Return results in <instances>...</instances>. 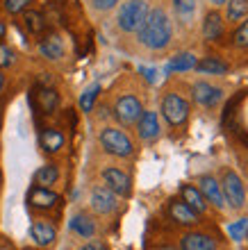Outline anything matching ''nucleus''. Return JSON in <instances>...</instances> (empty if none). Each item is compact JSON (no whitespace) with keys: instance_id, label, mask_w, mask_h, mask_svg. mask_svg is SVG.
<instances>
[{"instance_id":"1","label":"nucleus","mask_w":248,"mask_h":250,"mask_svg":"<svg viewBox=\"0 0 248 250\" xmlns=\"http://www.w3.org/2000/svg\"><path fill=\"white\" fill-rule=\"evenodd\" d=\"M139 39L141 43L153 50H159V48H166L171 41V23L166 19V14L162 9H155V12H148L146 21L139 27Z\"/></svg>"},{"instance_id":"2","label":"nucleus","mask_w":248,"mask_h":250,"mask_svg":"<svg viewBox=\"0 0 248 250\" xmlns=\"http://www.w3.org/2000/svg\"><path fill=\"white\" fill-rule=\"evenodd\" d=\"M148 16V5L144 0H128L118 12V27L125 32H137Z\"/></svg>"},{"instance_id":"3","label":"nucleus","mask_w":248,"mask_h":250,"mask_svg":"<svg viewBox=\"0 0 248 250\" xmlns=\"http://www.w3.org/2000/svg\"><path fill=\"white\" fill-rule=\"evenodd\" d=\"M100 144L105 150L116 155V157H130L132 155V141L116 127H105L100 132Z\"/></svg>"},{"instance_id":"4","label":"nucleus","mask_w":248,"mask_h":250,"mask_svg":"<svg viewBox=\"0 0 248 250\" xmlns=\"http://www.w3.org/2000/svg\"><path fill=\"white\" fill-rule=\"evenodd\" d=\"M221 191H223V198L230 203L232 209H242L244 203H246V191H244L242 178L235 171H223Z\"/></svg>"},{"instance_id":"5","label":"nucleus","mask_w":248,"mask_h":250,"mask_svg":"<svg viewBox=\"0 0 248 250\" xmlns=\"http://www.w3.org/2000/svg\"><path fill=\"white\" fill-rule=\"evenodd\" d=\"M162 114L171 125H180L189 116V105H187V100H182L178 93H169V96L162 100Z\"/></svg>"},{"instance_id":"6","label":"nucleus","mask_w":248,"mask_h":250,"mask_svg":"<svg viewBox=\"0 0 248 250\" xmlns=\"http://www.w3.org/2000/svg\"><path fill=\"white\" fill-rule=\"evenodd\" d=\"M114 112H116V119L123 125H132L139 121V116L144 114V109H141V103H139L135 96H123V98H118Z\"/></svg>"},{"instance_id":"7","label":"nucleus","mask_w":248,"mask_h":250,"mask_svg":"<svg viewBox=\"0 0 248 250\" xmlns=\"http://www.w3.org/2000/svg\"><path fill=\"white\" fill-rule=\"evenodd\" d=\"M27 203L32 205V207H37V209H50V207H55V205L59 203V196L52 193L48 187L37 185L30 189V193H27Z\"/></svg>"},{"instance_id":"8","label":"nucleus","mask_w":248,"mask_h":250,"mask_svg":"<svg viewBox=\"0 0 248 250\" xmlns=\"http://www.w3.org/2000/svg\"><path fill=\"white\" fill-rule=\"evenodd\" d=\"M91 207L100 214H110L116 209V193L107 187H96L91 193Z\"/></svg>"},{"instance_id":"9","label":"nucleus","mask_w":248,"mask_h":250,"mask_svg":"<svg viewBox=\"0 0 248 250\" xmlns=\"http://www.w3.org/2000/svg\"><path fill=\"white\" fill-rule=\"evenodd\" d=\"M103 180H105V185H107V189H112L118 196H128L130 193V178L123 171H118V168H105Z\"/></svg>"},{"instance_id":"10","label":"nucleus","mask_w":248,"mask_h":250,"mask_svg":"<svg viewBox=\"0 0 248 250\" xmlns=\"http://www.w3.org/2000/svg\"><path fill=\"white\" fill-rule=\"evenodd\" d=\"M169 216L180 225H196L198 223V214L191 209L184 200H171L169 203Z\"/></svg>"},{"instance_id":"11","label":"nucleus","mask_w":248,"mask_h":250,"mask_svg":"<svg viewBox=\"0 0 248 250\" xmlns=\"http://www.w3.org/2000/svg\"><path fill=\"white\" fill-rule=\"evenodd\" d=\"M203 193V198L205 200H209V203L214 205V207H225V198H223V191H221V185L216 182L214 178H209V175H203L201 178V189H198Z\"/></svg>"},{"instance_id":"12","label":"nucleus","mask_w":248,"mask_h":250,"mask_svg":"<svg viewBox=\"0 0 248 250\" xmlns=\"http://www.w3.org/2000/svg\"><path fill=\"white\" fill-rule=\"evenodd\" d=\"M221 96L223 93L219 86H212V84H207V82H196V84H194V98L205 107L216 105V103L221 100Z\"/></svg>"},{"instance_id":"13","label":"nucleus","mask_w":248,"mask_h":250,"mask_svg":"<svg viewBox=\"0 0 248 250\" xmlns=\"http://www.w3.org/2000/svg\"><path fill=\"white\" fill-rule=\"evenodd\" d=\"M180 244L182 250H216V241L203 232H187Z\"/></svg>"},{"instance_id":"14","label":"nucleus","mask_w":248,"mask_h":250,"mask_svg":"<svg viewBox=\"0 0 248 250\" xmlns=\"http://www.w3.org/2000/svg\"><path fill=\"white\" fill-rule=\"evenodd\" d=\"M180 193H182V200H184L187 205H189V207H191L194 211H196V214H205V211H207V200L203 198V193L196 189V187L182 185Z\"/></svg>"},{"instance_id":"15","label":"nucleus","mask_w":248,"mask_h":250,"mask_svg":"<svg viewBox=\"0 0 248 250\" xmlns=\"http://www.w3.org/2000/svg\"><path fill=\"white\" fill-rule=\"evenodd\" d=\"M139 137L141 139H155L159 134V123H157V114L155 112H144L139 116Z\"/></svg>"},{"instance_id":"16","label":"nucleus","mask_w":248,"mask_h":250,"mask_svg":"<svg viewBox=\"0 0 248 250\" xmlns=\"http://www.w3.org/2000/svg\"><path fill=\"white\" fill-rule=\"evenodd\" d=\"M37 103H39L44 114H52L59 105V96L55 89H50V86H39V91H37Z\"/></svg>"},{"instance_id":"17","label":"nucleus","mask_w":248,"mask_h":250,"mask_svg":"<svg viewBox=\"0 0 248 250\" xmlns=\"http://www.w3.org/2000/svg\"><path fill=\"white\" fill-rule=\"evenodd\" d=\"M30 234L39 246H50L55 241V228L46 221H37V223L30 228Z\"/></svg>"},{"instance_id":"18","label":"nucleus","mask_w":248,"mask_h":250,"mask_svg":"<svg viewBox=\"0 0 248 250\" xmlns=\"http://www.w3.org/2000/svg\"><path fill=\"white\" fill-rule=\"evenodd\" d=\"M62 146H64V134L59 130L48 127V130L41 132V148L46 152H57V150H62Z\"/></svg>"},{"instance_id":"19","label":"nucleus","mask_w":248,"mask_h":250,"mask_svg":"<svg viewBox=\"0 0 248 250\" xmlns=\"http://www.w3.org/2000/svg\"><path fill=\"white\" fill-rule=\"evenodd\" d=\"M39 50L44 57H48V60H59V57L64 55V46H62L59 37H55V34H50V37H46V39L41 41Z\"/></svg>"},{"instance_id":"20","label":"nucleus","mask_w":248,"mask_h":250,"mask_svg":"<svg viewBox=\"0 0 248 250\" xmlns=\"http://www.w3.org/2000/svg\"><path fill=\"white\" fill-rule=\"evenodd\" d=\"M71 228H73L75 234H80V237H85V239L93 237V232H96V223H93L87 214H78V216H73Z\"/></svg>"},{"instance_id":"21","label":"nucleus","mask_w":248,"mask_h":250,"mask_svg":"<svg viewBox=\"0 0 248 250\" xmlns=\"http://www.w3.org/2000/svg\"><path fill=\"white\" fill-rule=\"evenodd\" d=\"M203 34L207 37V39H219L223 34V21H221V14H207V19L203 23Z\"/></svg>"},{"instance_id":"22","label":"nucleus","mask_w":248,"mask_h":250,"mask_svg":"<svg viewBox=\"0 0 248 250\" xmlns=\"http://www.w3.org/2000/svg\"><path fill=\"white\" fill-rule=\"evenodd\" d=\"M59 178V171H57V166L55 164H46L44 168H39L37 171V175H34V180H37V185L39 187H50L55 185Z\"/></svg>"},{"instance_id":"23","label":"nucleus","mask_w":248,"mask_h":250,"mask_svg":"<svg viewBox=\"0 0 248 250\" xmlns=\"http://www.w3.org/2000/svg\"><path fill=\"white\" fill-rule=\"evenodd\" d=\"M173 9H176L178 19L180 21H191L194 12H196V0H173Z\"/></svg>"},{"instance_id":"24","label":"nucleus","mask_w":248,"mask_h":250,"mask_svg":"<svg viewBox=\"0 0 248 250\" xmlns=\"http://www.w3.org/2000/svg\"><path fill=\"white\" fill-rule=\"evenodd\" d=\"M23 21H25V27L32 34H41L46 30V19H44V14H39V12H25Z\"/></svg>"},{"instance_id":"25","label":"nucleus","mask_w":248,"mask_h":250,"mask_svg":"<svg viewBox=\"0 0 248 250\" xmlns=\"http://www.w3.org/2000/svg\"><path fill=\"white\" fill-rule=\"evenodd\" d=\"M196 68L201 73H209V75H223V73L228 71V66L221 64L219 60H212V57H207V60H203L201 64H196Z\"/></svg>"},{"instance_id":"26","label":"nucleus","mask_w":248,"mask_h":250,"mask_svg":"<svg viewBox=\"0 0 248 250\" xmlns=\"http://www.w3.org/2000/svg\"><path fill=\"white\" fill-rule=\"evenodd\" d=\"M191 68H196V57L189 53L178 55L176 60L169 64V71H191Z\"/></svg>"},{"instance_id":"27","label":"nucleus","mask_w":248,"mask_h":250,"mask_svg":"<svg viewBox=\"0 0 248 250\" xmlns=\"http://www.w3.org/2000/svg\"><path fill=\"white\" fill-rule=\"evenodd\" d=\"M248 12V0H228V19L239 21Z\"/></svg>"},{"instance_id":"28","label":"nucleus","mask_w":248,"mask_h":250,"mask_svg":"<svg viewBox=\"0 0 248 250\" xmlns=\"http://www.w3.org/2000/svg\"><path fill=\"white\" fill-rule=\"evenodd\" d=\"M98 91H100V86L93 84V86H89V89L82 93V98H80V107H82V112H91L93 109V103H96V98H98Z\"/></svg>"},{"instance_id":"29","label":"nucleus","mask_w":248,"mask_h":250,"mask_svg":"<svg viewBox=\"0 0 248 250\" xmlns=\"http://www.w3.org/2000/svg\"><path fill=\"white\" fill-rule=\"evenodd\" d=\"M246 232H248V218H239L237 223L228 225V234L232 239H242Z\"/></svg>"},{"instance_id":"30","label":"nucleus","mask_w":248,"mask_h":250,"mask_svg":"<svg viewBox=\"0 0 248 250\" xmlns=\"http://www.w3.org/2000/svg\"><path fill=\"white\" fill-rule=\"evenodd\" d=\"M235 46L246 48L248 46V21L239 25V30L235 32Z\"/></svg>"},{"instance_id":"31","label":"nucleus","mask_w":248,"mask_h":250,"mask_svg":"<svg viewBox=\"0 0 248 250\" xmlns=\"http://www.w3.org/2000/svg\"><path fill=\"white\" fill-rule=\"evenodd\" d=\"M30 5V0H5V9L9 14H19Z\"/></svg>"},{"instance_id":"32","label":"nucleus","mask_w":248,"mask_h":250,"mask_svg":"<svg viewBox=\"0 0 248 250\" xmlns=\"http://www.w3.org/2000/svg\"><path fill=\"white\" fill-rule=\"evenodd\" d=\"M14 62V53L7 46H0V68H5Z\"/></svg>"},{"instance_id":"33","label":"nucleus","mask_w":248,"mask_h":250,"mask_svg":"<svg viewBox=\"0 0 248 250\" xmlns=\"http://www.w3.org/2000/svg\"><path fill=\"white\" fill-rule=\"evenodd\" d=\"M93 2V7L96 9H100V12H107V9H112V7L116 5L118 0H91Z\"/></svg>"},{"instance_id":"34","label":"nucleus","mask_w":248,"mask_h":250,"mask_svg":"<svg viewBox=\"0 0 248 250\" xmlns=\"http://www.w3.org/2000/svg\"><path fill=\"white\" fill-rule=\"evenodd\" d=\"M80 250H105V246L100 241H89V244H85Z\"/></svg>"},{"instance_id":"35","label":"nucleus","mask_w":248,"mask_h":250,"mask_svg":"<svg viewBox=\"0 0 248 250\" xmlns=\"http://www.w3.org/2000/svg\"><path fill=\"white\" fill-rule=\"evenodd\" d=\"M141 73H144L148 80H155V71H153V68H141Z\"/></svg>"},{"instance_id":"36","label":"nucleus","mask_w":248,"mask_h":250,"mask_svg":"<svg viewBox=\"0 0 248 250\" xmlns=\"http://www.w3.org/2000/svg\"><path fill=\"white\" fill-rule=\"evenodd\" d=\"M2 37H5V25L0 23V39H2Z\"/></svg>"},{"instance_id":"37","label":"nucleus","mask_w":248,"mask_h":250,"mask_svg":"<svg viewBox=\"0 0 248 250\" xmlns=\"http://www.w3.org/2000/svg\"><path fill=\"white\" fill-rule=\"evenodd\" d=\"M2 86H5V78L0 75V91H2Z\"/></svg>"},{"instance_id":"38","label":"nucleus","mask_w":248,"mask_h":250,"mask_svg":"<svg viewBox=\"0 0 248 250\" xmlns=\"http://www.w3.org/2000/svg\"><path fill=\"white\" fill-rule=\"evenodd\" d=\"M216 5H223V2H228V0H214Z\"/></svg>"},{"instance_id":"39","label":"nucleus","mask_w":248,"mask_h":250,"mask_svg":"<svg viewBox=\"0 0 248 250\" xmlns=\"http://www.w3.org/2000/svg\"><path fill=\"white\" fill-rule=\"evenodd\" d=\"M159 250H173V248H159Z\"/></svg>"},{"instance_id":"40","label":"nucleus","mask_w":248,"mask_h":250,"mask_svg":"<svg viewBox=\"0 0 248 250\" xmlns=\"http://www.w3.org/2000/svg\"><path fill=\"white\" fill-rule=\"evenodd\" d=\"M0 182H2V175H0Z\"/></svg>"}]
</instances>
